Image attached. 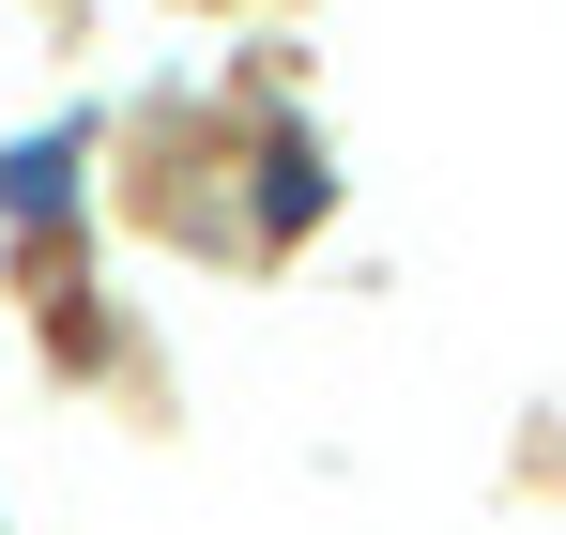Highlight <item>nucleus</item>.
<instances>
[{"label": "nucleus", "instance_id": "1", "mask_svg": "<svg viewBox=\"0 0 566 535\" xmlns=\"http://www.w3.org/2000/svg\"><path fill=\"white\" fill-rule=\"evenodd\" d=\"M0 199H15V214H46V199H77V138H31V154L0 169Z\"/></svg>", "mask_w": 566, "mask_h": 535}]
</instances>
